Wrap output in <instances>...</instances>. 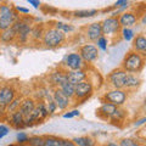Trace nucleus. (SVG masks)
I'll use <instances>...</instances> for the list:
<instances>
[{"label":"nucleus","mask_w":146,"mask_h":146,"mask_svg":"<svg viewBox=\"0 0 146 146\" xmlns=\"http://www.w3.org/2000/svg\"><path fill=\"white\" fill-rule=\"evenodd\" d=\"M144 67V58L143 56L136 51H129L122 61V70H124L127 73H138Z\"/></svg>","instance_id":"1"},{"label":"nucleus","mask_w":146,"mask_h":146,"mask_svg":"<svg viewBox=\"0 0 146 146\" xmlns=\"http://www.w3.org/2000/svg\"><path fill=\"white\" fill-rule=\"evenodd\" d=\"M18 18H20L18 15L10 5H0V31L1 32L11 28Z\"/></svg>","instance_id":"2"},{"label":"nucleus","mask_w":146,"mask_h":146,"mask_svg":"<svg viewBox=\"0 0 146 146\" xmlns=\"http://www.w3.org/2000/svg\"><path fill=\"white\" fill-rule=\"evenodd\" d=\"M65 39H66L65 33L54 27V28H49L45 31L43 36V44L46 48H56L65 42Z\"/></svg>","instance_id":"3"},{"label":"nucleus","mask_w":146,"mask_h":146,"mask_svg":"<svg viewBox=\"0 0 146 146\" xmlns=\"http://www.w3.org/2000/svg\"><path fill=\"white\" fill-rule=\"evenodd\" d=\"M12 28L16 32L18 42L26 43L31 36L32 27H31V22L28 21V18H18L15 23H13Z\"/></svg>","instance_id":"4"},{"label":"nucleus","mask_w":146,"mask_h":146,"mask_svg":"<svg viewBox=\"0 0 146 146\" xmlns=\"http://www.w3.org/2000/svg\"><path fill=\"white\" fill-rule=\"evenodd\" d=\"M104 100L105 102H110L117 107H119L127 101V93L123 89L110 90L104 95Z\"/></svg>","instance_id":"5"},{"label":"nucleus","mask_w":146,"mask_h":146,"mask_svg":"<svg viewBox=\"0 0 146 146\" xmlns=\"http://www.w3.org/2000/svg\"><path fill=\"white\" fill-rule=\"evenodd\" d=\"M101 27H102V34L105 35H112L119 32L121 29V25H119V20L116 16H111L107 17L106 20H104L101 22Z\"/></svg>","instance_id":"6"},{"label":"nucleus","mask_w":146,"mask_h":146,"mask_svg":"<svg viewBox=\"0 0 146 146\" xmlns=\"http://www.w3.org/2000/svg\"><path fill=\"white\" fill-rule=\"evenodd\" d=\"M63 63L70 71H80L84 67V61L82 58L80 54L78 52L68 54L65 57V60H63Z\"/></svg>","instance_id":"7"},{"label":"nucleus","mask_w":146,"mask_h":146,"mask_svg":"<svg viewBox=\"0 0 146 146\" xmlns=\"http://www.w3.org/2000/svg\"><path fill=\"white\" fill-rule=\"evenodd\" d=\"M128 73L122 70V68H117V70L112 71L108 76V82L115 89H123L124 88V80Z\"/></svg>","instance_id":"8"},{"label":"nucleus","mask_w":146,"mask_h":146,"mask_svg":"<svg viewBox=\"0 0 146 146\" xmlns=\"http://www.w3.org/2000/svg\"><path fill=\"white\" fill-rule=\"evenodd\" d=\"M79 54L82 58H83L84 62H94L95 60H98L99 57V50H98V46H95L93 44H85L83 46L80 48L79 50Z\"/></svg>","instance_id":"9"},{"label":"nucleus","mask_w":146,"mask_h":146,"mask_svg":"<svg viewBox=\"0 0 146 146\" xmlns=\"http://www.w3.org/2000/svg\"><path fill=\"white\" fill-rule=\"evenodd\" d=\"M91 93H93V85L90 82L85 80L82 83L76 85V93H74V98L77 100H85L88 99Z\"/></svg>","instance_id":"10"},{"label":"nucleus","mask_w":146,"mask_h":146,"mask_svg":"<svg viewBox=\"0 0 146 146\" xmlns=\"http://www.w3.org/2000/svg\"><path fill=\"white\" fill-rule=\"evenodd\" d=\"M86 38H88L90 42H98V40L104 35L102 34V27L100 22H95V23H91L88 28H86Z\"/></svg>","instance_id":"11"},{"label":"nucleus","mask_w":146,"mask_h":146,"mask_svg":"<svg viewBox=\"0 0 146 146\" xmlns=\"http://www.w3.org/2000/svg\"><path fill=\"white\" fill-rule=\"evenodd\" d=\"M52 99H54L55 104H56L57 108H60V110H66L70 106V99L62 93L60 88H55L54 93H52Z\"/></svg>","instance_id":"12"},{"label":"nucleus","mask_w":146,"mask_h":146,"mask_svg":"<svg viewBox=\"0 0 146 146\" xmlns=\"http://www.w3.org/2000/svg\"><path fill=\"white\" fill-rule=\"evenodd\" d=\"M35 107H36L35 100L32 99V98H27V99H25V100H22L20 111L22 112V115L25 116V118H28V117H31L32 113H33V111L35 110Z\"/></svg>","instance_id":"13"},{"label":"nucleus","mask_w":146,"mask_h":146,"mask_svg":"<svg viewBox=\"0 0 146 146\" xmlns=\"http://www.w3.org/2000/svg\"><path fill=\"white\" fill-rule=\"evenodd\" d=\"M67 73V82L71 83L73 85H77L82 83V82H85L86 79V73L80 70V71H68Z\"/></svg>","instance_id":"14"},{"label":"nucleus","mask_w":146,"mask_h":146,"mask_svg":"<svg viewBox=\"0 0 146 146\" xmlns=\"http://www.w3.org/2000/svg\"><path fill=\"white\" fill-rule=\"evenodd\" d=\"M117 110V106H115V105L110 104V102H104L101 106H100V108L98 110V115L100 118H102V119H110L111 118V116L115 113V111Z\"/></svg>","instance_id":"15"},{"label":"nucleus","mask_w":146,"mask_h":146,"mask_svg":"<svg viewBox=\"0 0 146 146\" xmlns=\"http://www.w3.org/2000/svg\"><path fill=\"white\" fill-rule=\"evenodd\" d=\"M118 20H119L121 27H123V28H128V27H131L136 23V16L133 12H123L118 17Z\"/></svg>","instance_id":"16"},{"label":"nucleus","mask_w":146,"mask_h":146,"mask_svg":"<svg viewBox=\"0 0 146 146\" xmlns=\"http://www.w3.org/2000/svg\"><path fill=\"white\" fill-rule=\"evenodd\" d=\"M10 123L13 128H16V129H22V128L26 127V118L23 115H22V112L20 110L10 116Z\"/></svg>","instance_id":"17"},{"label":"nucleus","mask_w":146,"mask_h":146,"mask_svg":"<svg viewBox=\"0 0 146 146\" xmlns=\"http://www.w3.org/2000/svg\"><path fill=\"white\" fill-rule=\"evenodd\" d=\"M133 49L136 52L146 55V35L139 34L135 36L133 42Z\"/></svg>","instance_id":"18"},{"label":"nucleus","mask_w":146,"mask_h":146,"mask_svg":"<svg viewBox=\"0 0 146 146\" xmlns=\"http://www.w3.org/2000/svg\"><path fill=\"white\" fill-rule=\"evenodd\" d=\"M50 80H51L52 85H55L56 88H60L61 85H63L65 83H67V73L66 72H54L51 76H50Z\"/></svg>","instance_id":"19"},{"label":"nucleus","mask_w":146,"mask_h":146,"mask_svg":"<svg viewBox=\"0 0 146 146\" xmlns=\"http://www.w3.org/2000/svg\"><path fill=\"white\" fill-rule=\"evenodd\" d=\"M141 80L136 74H133V73H128L124 80V89H135L140 85Z\"/></svg>","instance_id":"20"},{"label":"nucleus","mask_w":146,"mask_h":146,"mask_svg":"<svg viewBox=\"0 0 146 146\" xmlns=\"http://www.w3.org/2000/svg\"><path fill=\"white\" fill-rule=\"evenodd\" d=\"M16 36H17L16 32L13 31V28L11 27V28L1 32V34H0V39H1V42H4V43H11Z\"/></svg>","instance_id":"21"},{"label":"nucleus","mask_w":146,"mask_h":146,"mask_svg":"<svg viewBox=\"0 0 146 146\" xmlns=\"http://www.w3.org/2000/svg\"><path fill=\"white\" fill-rule=\"evenodd\" d=\"M73 143L76 146H95V141L89 138V136H79V138H74Z\"/></svg>","instance_id":"22"},{"label":"nucleus","mask_w":146,"mask_h":146,"mask_svg":"<svg viewBox=\"0 0 146 146\" xmlns=\"http://www.w3.org/2000/svg\"><path fill=\"white\" fill-rule=\"evenodd\" d=\"M60 89L63 94L66 95V96L68 99H72V98H74V93H76V85H73L71 83H65L63 85L60 86Z\"/></svg>","instance_id":"23"},{"label":"nucleus","mask_w":146,"mask_h":146,"mask_svg":"<svg viewBox=\"0 0 146 146\" xmlns=\"http://www.w3.org/2000/svg\"><path fill=\"white\" fill-rule=\"evenodd\" d=\"M21 104H22V99H21V98H15V99H13L12 101H11V104L6 107V113L11 116L12 113H15L16 111H18V110H20Z\"/></svg>","instance_id":"24"},{"label":"nucleus","mask_w":146,"mask_h":146,"mask_svg":"<svg viewBox=\"0 0 146 146\" xmlns=\"http://www.w3.org/2000/svg\"><path fill=\"white\" fill-rule=\"evenodd\" d=\"M124 118H125V111L119 108V107H117L115 113H113V115L111 116V118H110V121H111L113 124H117V123L124 121Z\"/></svg>","instance_id":"25"},{"label":"nucleus","mask_w":146,"mask_h":146,"mask_svg":"<svg viewBox=\"0 0 146 146\" xmlns=\"http://www.w3.org/2000/svg\"><path fill=\"white\" fill-rule=\"evenodd\" d=\"M55 28L63 32V33H71V32H74V29H76L72 25H67V23H63V22H56Z\"/></svg>","instance_id":"26"},{"label":"nucleus","mask_w":146,"mask_h":146,"mask_svg":"<svg viewBox=\"0 0 146 146\" xmlns=\"http://www.w3.org/2000/svg\"><path fill=\"white\" fill-rule=\"evenodd\" d=\"M98 13V10H79L74 12L76 17H80V18H88V17H93Z\"/></svg>","instance_id":"27"},{"label":"nucleus","mask_w":146,"mask_h":146,"mask_svg":"<svg viewBox=\"0 0 146 146\" xmlns=\"http://www.w3.org/2000/svg\"><path fill=\"white\" fill-rule=\"evenodd\" d=\"M44 33L45 32L43 31L42 27H39V26H35L34 28H32V33H31V36L33 39L35 40H39V39H43V36H44Z\"/></svg>","instance_id":"28"},{"label":"nucleus","mask_w":146,"mask_h":146,"mask_svg":"<svg viewBox=\"0 0 146 146\" xmlns=\"http://www.w3.org/2000/svg\"><path fill=\"white\" fill-rule=\"evenodd\" d=\"M29 146H45V140L43 136H31L28 140Z\"/></svg>","instance_id":"29"},{"label":"nucleus","mask_w":146,"mask_h":146,"mask_svg":"<svg viewBox=\"0 0 146 146\" xmlns=\"http://www.w3.org/2000/svg\"><path fill=\"white\" fill-rule=\"evenodd\" d=\"M44 140H45V146H60V138H56V136H44Z\"/></svg>","instance_id":"30"},{"label":"nucleus","mask_w":146,"mask_h":146,"mask_svg":"<svg viewBox=\"0 0 146 146\" xmlns=\"http://www.w3.org/2000/svg\"><path fill=\"white\" fill-rule=\"evenodd\" d=\"M45 104H46V107H48L49 115H51V113H54L55 111H56L57 106H56V104H55L52 96H49V98L46 99V102H45Z\"/></svg>","instance_id":"31"},{"label":"nucleus","mask_w":146,"mask_h":146,"mask_svg":"<svg viewBox=\"0 0 146 146\" xmlns=\"http://www.w3.org/2000/svg\"><path fill=\"white\" fill-rule=\"evenodd\" d=\"M119 146H140V144L134 139L125 138V139H122L119 141Z\"/></svg>","instance_id":"32"},{"label":"nucleus","mask_w":146,"mask_h":146,"mask_svg":"<svg viewBox=\"0 0 146 146\" xmlns=\"http://www.w3.org/2000/svg\"><path fill=\"white\" fill-rule=\"evenodd\" d=\"M28 140H29V136L26 133H23V131H20V133L17 134V144L18 145L28 144Z\"/></svg>","instance_id":"33"},{"label":"nucleus","mask_w":146,"mask_h":146,"mask_svg":"<svg viewBox=\"0 0 146 146\" xmlns=\"http://www.w3.org/2000/svg\"><path fill=\"white\" fill-rule=\"evenodd\" d=\"M123 39L127 40V42H129V40H131L134 38V32L129 29V28H123Z\"/></svg>","instance_id":"34"},{"label":"nucleus","mask_w":146,"mask_h":146,"mask_svg":"<svg viewBox=\"0 0 146 146\" xmlns=\"http://www.w3.org/2000/svg\"><path fill=\"white\" fill-rule=\"evenodd\" d=\"M98 48H99V49H101V50H104V51L107 49V39L105 38L104 35L98 40Z\"/></svg>","instance_id":"35"},{"label":"nucleus","mask_w":146,"mask_h":146,"mask_svg":"<svg viewBox=\"0 0 146 146\" xmlns=\"http://www.w3.org/2000/svg\"><path fill=\"white\" fill-rule=\"evenodd\" d=\"M128 5H129V1L127 0H118L115 3V7H127Z\"/></svg>","instance_id":"36"},{"label":"nucleus","mask_w":146,"mask_h":146,"mask_svg":"<svg viewBox=\"0 0 146 146\" xmlns=\"http://www.w3.org/2000/svg\"><path fill=\"white\" fill-rule=\"evenodd\" d=\"M60 146H76V144L73 143V140L61 139V141H60Z\"/></svg>","instance_id":"37"},{"label":"nucleus","mask_w":146,"mask_h":146,"mask_svg":"<svg viewBox=\"0 0 146 146\" xmlns=\"http://www.w3.org/2000/svg\"><path fill=\"white\" fill-rule=\"evenodd\" d=\"M76 116H79V111H78V110H74V111H72V112L65 113V115H63V118H73Z\"/></svg>","instance_id":"38"},{"label":"nucleus","mask_w":146,"mask_h":146,"mask_svg":"<svg viewBox=\"0 0 146 146\" xmlns=\"http://www.w3.org/2000/svg\"><path fill=\"white\" fill-rule=\"evenodd\" d=\"M9 133V128L5 125H0V139H3L5 135H7Z\"/></svg>","instance_id":"39"},{"label":"nucleus","mask_w":146,"mask_h":146,"mask_svg":"<svg viewBox=\"0 0 146 146\" xmlns=\"http://www.w3.org/2000/svg\"><path fill=\"white\" fill-rule=\"evenodd\" d=\"M28 4H31V5H33L35 9H38L40 6V3L36 1V0H28Z\"/></svg>","instance_id":"40"},{"label":"nucleus","mask_w":146,"mask_h":146,"mask_svg":"<svg viewBox=\"0 0 146 146\" xmlns=\"http://www.w3.org/2000/svg\"><path fill=\"white\" fill-rule=\"evenodd\" d=\"M16 10H17L18 12H22V13H29V10H28V9H26V7L17 6V7H16Z\"/></svg>","instance_id":"41"},{"label":"nucleus","mask_w":146,"mask_h":146,"mask_svg":"<svg viewBox=\"0 0 146 146\" xmlns=\"http://www.w3.org/2000/svg\"><path fill=\"white\" fill-rule=\"evenodd\" d=\"M144 123H146V117L141 118V119H139L138 122H135L134 125H135V127H139V125H141V124H144Z\"/></svg>","instance_id":"42"},{"label":"nucleus","mask_w":146,"mask_h":146,"mask_svg":"<svg viewBox=\"0 0 146 146\" xmlns=\"http://www.w3.org/2000/svg\"><path fill=\"white\" fill-rule=\"evenodd\" d=\"M107 146H119V144H116V143H108Z\"/></svg>","instance_id":"43"},{"label":"nucleus","mask_w":146,"mask_h":146,"mask_svg":"<svg viewBox=\"0 0 146 146\" xmlns=\"http://www.w3.org/2000/svg\"><path fill=\"white\" fill-rule=\"evenodd\" d=\"M9 146H20V145H18V144H10Z\"/></svg>","instance_id":"44"},{"label":"nucleus","mask_w":146,"mask_h":146,"mask_svg":"<svg viewBox=\"0 0 146 146\" xmlns=\"http://www.w3.org/2000/svg\"><path fill=\"white\" fill-rule=\"evenodd\" d=\"M146 22V16H144V18H143V23H145Z\"/></svg>","instance_id":"45"},{"label":"nucleus","mask_w":146,"mask_h":146,"mask_svg":"<svg viewBox=\"0 0 146 146\" xmlns=\"http://www.w3.org/2000/svg\"><path fill=\"white\" fill-rule=\"evenodd\" d=\"M144 106L146 107V98H145V100H144Z\"/></svg>","instance_id":"46"},{"label":"nucleus","mask_w":146,"mask_h":146,"mask_svg":"<svg viewBox=\"0 0 146 146\" xmlns=\"http://www.w3.org/2000/svg\"><path fill=\"white\" fill-rule=\"evenodd\" d=\"M20 146H29L28 144H25V145H20Z\"/></svg>","instance_id":"47"},{"label":"nucleus","mask_w":146,"mask_h":146,"mask_svg":"<svg viewBox=\"0 0 146 146\" xmlns=\"http://www.w3.org/2000/svg\"><path fill=\"white\" fill-rule=\"evenodd\" d=\"M144 146H146V143H145V144H144Z\"/></svg>","instance_id":"48"}]
</instances>
